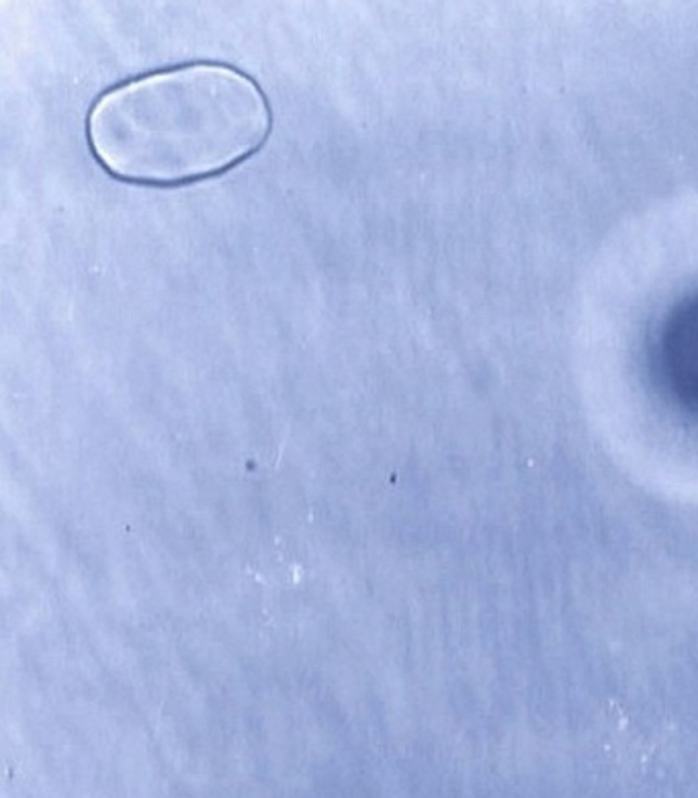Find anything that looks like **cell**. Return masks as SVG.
Instances as JSON below:
<instances>
[{
	"instance_id": "obj_1",
	"label": "cell",
	"mask_w": 698,
	"mask_h": 798,
	"mask_svg": "<svg viewBox=\"0 0 698 798\" xmlns=\"http://www.w3.org/2000/svg\"><path fill=\"white\" fill-rule=\"evenodd\" d=\"M265 93L224 64L158 70L107 91L91 109V150L117 179L179 185L224 172L263 146Z\"/></svg>"
}]
</instances>
